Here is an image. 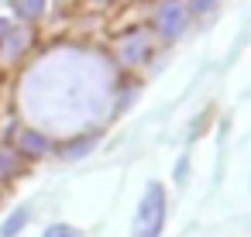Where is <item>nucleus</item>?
<instances>
[{
	"label": "nucleus",
	"mask_w": 251,
	"mask_h": 237,
	"mask_svg": "<svg viewBox=\"0 0 251 237\" xmlns=\"http://www.w3.org/2000/svg\"><path fill=\"white\" fill-rule=\"evenodd\" d=\"M165 227V189L151 182L141 196L138 216H134V237H158Z\"/></svg>",
	"instance_id": "obj_1"
},
{
	"label": "nucleus",
	"mask_w": 251,
	"mask_h": 237,
	"mask_svg": "<svg viewBox=\"0 0 251 237\" xmlns=\"http://www.w3.org/2000/svg\"><path fill=\"white\" fill-rule=\"evenodd\" d=\"M186 7L179 4V0H169V4H162L158 7V14H155V31H158V38L162 42H176L179 35H182V28H186Z\"/></svg>",
	"instance_id": "obj_2"
},
{
	"label": "nucleus",
	"mask_w": 251,
	"mask_h": 237,
	"mask_svg": "<svg viewBox=\"0 0 251 237\" xmlns=\"http://www.w3.org/2000/svg\"><path fill=\"white\" fill-rule=\"evenodd\" d=\"M117 55H121L124 66H138V62L148 55V38H145V35H127V38L121 42Z\"/></svg>",
	"instance_id": "obj_3"
},
{
	"label": "nucleus",
	"mask_w": 251,
	"mask_h": 237,
	"mask_svg": "<svg viewBox=\"0 0 251 237\" xmlns=\"http://www.w3.org/2000/svg\"><path fill=\"white\" fill-rule=\"evenodd\" d=\"M18 151L42 158V155H49V151H52V144H49V138H45L42 131H21V138H18Z\"/></svg>",
	"instance_id": "obj_4"
},
{
	"label": "nucleus",
	"mask_w": 251,
	"mask_h": 237,
	"mask_svg": "<svg viewBox=\"0 0 251 237\" xmlns=\"http://www.w3.org/2000/svg\"><path fill=\"white\" fill-rule=\"evenodd\" d=\"M28 216H31V213H28L25 206H18V210H14V213H11V216L4 220V227H0V234H4V237H18V234L25 230Z\"/></svg>",
	"instance_id": "obj_5"
},
{
	"label": "nucleus",
	"mask_w": 251,
	"mask_h": 237,
	"mask_svg": "<svg viewBox=\"0 0 251 237\" xmlns=\"http://www.w3.org/2000/svg\"><path fill=\"white\" fill-rule=\"evenodd\" d=\"M14 14L21 21H35L38 14H45V0H14Z\"/></svg>",
	"instance_id": "obj_6"
},
{
	"label": "nucleus",
	"mask_w": 251,
	"mask_h": 237,
	"mask_svg": "<svg viewBox=\"0 0 251 237\" xmlns=\"http://www.w3.org/2000/svg\"><path fill=\"white\" fill-rule=\"evenodd\" d=\"M18 172H21V158H18V151L0 148V179H11V175H18Z\"/></svg>",
	"instance_id": "obj_7"
},
{
	"label": "nucleus",
	"mask_w": 251,
	"mask_h": 237,
	"mask_svg": "<svg viewBox=\"0 0 251 237\" xmlns=\"http://www.w3.org/2000/svg\"><path fill=\"white\" fill-rule=\"evenodd\" d=\"M45 237H83V230H76V227H69V223H52V227L45 230Z\"/></svg>",
	"instance_id": "obj_8"
},
{
	"label": "nucleus",
	"mask_w": 251,
	"mask_h": 237,
	"mask_svg": "<svg viewBox=\"0 0 251 237\" xmlns=\"http://www.w3.org/2000/svg\"><path fill=\"white\" fill-rule=\"evenodd\" d=\"M93 148V138H83V141H73L69 148H66V158H83L86 151Z\"/></svg>",
	"instance_id": "obj_9"
},
{
	"label": "nucleus",
	"mask_w": 251,
	"mask_h": 237,
	"mask_svg": "<svg viewBox=\"0 0 251 237\" xmlns=\"http://www.w3.org/2000/svg\"><path fill=\"white\" fill-rule=\"evenodd\" d=\"M213 4H217V0H189V7H186V11H189V14H206Z\"/></svg>",
	"instance_id": "obj_10"
},
{
	"label": "nucleus",
	"mask_w": 251,
	"mask_h": 237,
	"mask_svg": "<svg viewBox=\"0 0 251 237\" xmlns=\"http://www.w3.org/2000/svg\"><path fill=\"white\" fill-rule=\"evenodd\" d=\"M7 31H11V24H7V21H0V35H7Z\"/></svg>",
	"instance_id": "obj_11"
},
{
	"label": "nucleus",
	"mask_w": 251,
	"mask_h": 237,
	"mask_svg": "<svg viewBox=\"0 0 251 237\" xmlns=\"http://www.w3.org/2000/svg\"><path fill=\"white\" fill-rule=\"evenodd\" d=\"M93 4H110V0H93Z\"/></svg>",
	"instance_id": "obj_12"
}]
</instances>
